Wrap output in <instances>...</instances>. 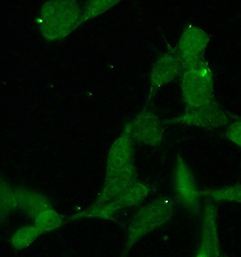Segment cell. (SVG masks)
Instances as JSON below:
<instances>
[{
  "mask_svg": "<svg viewBox=\"0 0 241 257\" xmlns=\"http://www.w3.org/2000/svg\"><path fill=\"white\" fill-rule=\"evenodd\" d=\"M210 36L198 27H188L179 44V56L184 66L200 61L209 45Z\"/></svg>",
  "mask_w": 241,
  "mask_h": 257,
  "instance_id": "4",
  "label": "cell"
},
{
  "mask_svg": "<svg viewBox=\"0 0 241 257\" xmlns=\"http://www.w3.org/2000/svg\"><path fill=\"white\" fill-rule=\"evenodd\" d=\"M182 91L188 109L219 106L215 98L213 71L204 58L184 66Z\"/></svg>",
  "mask_w": 241,
  "mask_h": 257,
  "instance_id": "1",
  "label": "cell"
},
{
  "mask_svg": "<svg viewBox=\"0 0 241 257\" xmlns=\"http://www.w3.org/2000/svg\"><path fill=\"white\" fill-rule=\"evenodd\" d=\"M175 187L179 199L186 208L195 210L201 200V191L197 187L191 170L182 158H179L175 169Z\"/></svg>",
  "mask_w": 241,
  "mask_h": 257,
  "instance_id": "5",
  "label": "cell"
},
{
  "mask_svg": "<svg viewBox=\"0 0 241 257\" xmlns=\"http://www.w3.org/2000/svg\"><path fill=\"white\" fill-rule=\"evenodd\" d=\"M201 198L212 203H236L241 204V183L231 184L217 189H206L201 191Z\"/></svg>",
  "mask_w": 241,
  "mask_h": 257,
  "instance_id": "6",
  "label": "cell"
},
{
  "mask_svg": "<svg viewBox=\"0 0 241 257\" xmlns=\"http://www.w3.org/2000/svg\"><path fill=\"white\" fill-rule=\"evenodd\" d=\"M237 117V115L228 113L219 105L212 107L188 109L176 122L203 128L217 129L227 127Z\"/></svg>",
  "mask_w": 241,
  "mask_h": 257,
  "instance_id": "3",
  "label": "cell"
},
{
  "mask_svg": "<svg viewBox=\"0 0 241 257\" xmlns=\"http://www.w3.org/2000/svg\"><path fill=\"white\" fill-rule=\"evenodd\" d=\"M222 257H230V256H227V255H224V256Z\"/></svg>",
  "mask_w": 241,
  "mask_h": 257,
  "instance_id": "8",
  "label": "cell"
},
{
  "mask_svg": "<svg viewBox=\"0 0 241 257\" xmlns=\"http://www.w3.org/2000/svg\"><path fill=\"white\" fill-rule=\"evenodd\" d=\"M225 138L228 141L241 147V117L237 116L232 123L228 124L225 130Z\"/></svg>",
  "mask_w": 241,
  "mask_h": 257,
  "instance_id": "7",
  "label": "cell"
},
{
  "mask_svg": "<svg viewBox=\"0 0 241 257\" xmlns=\"http://www.w3.org/2000/svg\"><path fill=\"white\" fill-rule=\"evenodd\" d=\"M195 257H222L219 240L218 208L208 202L201 218V241Z\"/></svg>",
  "mask_w": 241,
  "mask_h": 257,
  "instance_id": "2",
  "label": "cell"
}]
</instances>
